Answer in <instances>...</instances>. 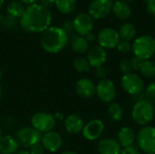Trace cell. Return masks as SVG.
Masks as SVG:
<instances>
[{
  "label": "cell",
  "instance_id": "8",
  "mask_svg": "<svg viewBox=\"0 0 155 154\" xmlns=\"http://www.w3.org/2000/svg\"><path fill=\"white\" fill-rule=\"evenodd\" d=\"M31 124L34 129L39 133H47L53 131L55 125L54 116L48 113L38 112L31 118Z\"/></svg>",
  "mask_w": 155,
  "mask_h": 154
},
{
  "label": "cell",
  "instance_id": "34",
  "mask_svg": "<svg viewBox=\"0 0 155 154\" xmlns=\"http://www.w3.org/2000/svg\"><path fill=\"white\" fill-rule=\"evenodd\" d=\"M45 149L44 148L43 144L41 143H36L35 145L32 146L30 148V154H45Z\"/></svg>",
  "mask_w": 155,
  "mask_h": 154
},
{
  "label": "cell",
  "instance_id": "39",
  "mask_svg": "<svg viewBox=\"0 0 155 154\" xmlns=\"http://www.w3.org/2000/svg\"><path fill=\"white\" fill-rule=\"evenodd\" d=\"M85 38H86V40H87L88 42H93V41H94V39H95V35H94V34L90 33V34H88L85 36Z\"/></svg>",
  "mask_w": 155,
  "mask_h": 154
},
{
  "label": "cell",
  "instance_id": "3",
  "mask_svg": "<svg viewBox=\"0 0 155 154\" xmlns=\"http://www.w3.org/2000/svg\"><path fill=\"white\" fill-rule=\"evenodd\" d=\"M155 108L153 103L146 99L136 102L132 110V118L134 123L141 126H146L154 118Z\"/></svg>",
  "mask_w": 155,
  "mask_h": 154
},
{
  "label": "cell",
  "instance_id": "30",
  "mask_svg": "<svg viewBox=\"0 0 155 154\" xmlns=\"http://www.w3.org/2000/svg\"><path fill=\"white\" fill-rule=\"evenodd\" d=\"M119 69L122 73H124V74H128V73H131L132 70H133V67H132V63H131V60L125 58V59H123L120 63H119Z\"/></svg>",
  "mask_w": 155,
  "mask_h": 154
},
{
  "label": "cell",
  "instance_id": "29",
  "mask_svg": "<svg viewBox=\"0 0 155 154\" xmlns=\"http://www.w3.org/2000/svg\"><path fill=\"white\" fill-rule=\"evenodd\" d=\"M145 99L152 103H155V82L150 84L146 89H145V93H144Z\"/></svg>",
  "mask_w": 155,
  "mask_h": 154
},
{
  "label": "cell",
  "instance_id": "40",
  "mask_svg": "<svg viewBox=\"0 0 155 154\" xmlns=\"http://www.w3.org/2000/svg\"><path fill=\"white\" fill-rule=\"evenodd\" d=\"M22 4H26L28 5H33V4H35L37 2V0H19Z\"/></svg>",
  "mask_w": 155,
  "mask_h": 154
},
{
  "label": "cell",
  "instance_id": "4",
  "mask_svg": "<svg viewBox=\"0 0 155 154\" xmlns=\"http://www.w3.org/2000/svg\"><path fill=\"white\" fill-rule=\"evenodd\" d=\"M134 56L142 60H149L155 54V38L151 35H141L137 37L132 46Z\"/></svg>",
  "mask_w": 155,
  "mask_h": 154
},
{
  "label": "cell",
  "instance_id": "31",
  "mask_svg": "<svg viewBox=\"0 0 155 154\" xmlns=\"http://www.w3.org/2000/svg\"><path fill=\"white\" fill-rule=\"evenodd\" d=\"M117 49L119 52L123 53V54H127L132 50V46L129 44V42L126 41H121L118 45H117Z\"/></svg>",
  "mask_w": 155,
  "mask_h": 154
},
{
  "label": "cell",
  "instance_id": "49",
  "mask_svg": "<svg viewBox=\"0 0 155 154\" xmlns=\"http://www.w3.org/2000/svg\"><path fill=\"white\" fill-rule=\"evenodd\" d=\"M150 154H155V153H150Z\"/></svg>",
  "mask_w": 155,
  "mask_h": 154
},
{
  "label": "cell",
  "instance_id": "46",
  "mask_svg": "<svg viewBox=\"0 0 155 154\" xmlns=\"http://www.w3.org/2000/svg\"><path fill=\"white\" fill-rule=\"evenodd\" d=\"M1 77H2V71H1V69H0V79H1Z\"/></svg>",
  "mask_w": 155,
  "mask_h": 154
},
{
  "label": "cell",
  "instance_id": "38",
  "mask_svg": "<svg viewBox=\"0 0 155 154\" xmlns=\"http://www.w3.org/2000/svg\"><path fill=\"white\" fill-rule=\"evenodd\" d=\"M41 4L43 6L46 7V8H49L50 6L54 5L55 4V0H40Z\"/></svg>",
  "mask_w": 155,
  "mask_h": 154
},
{
  "label": "cell",
  "instance_id": "36",
  "mask_svg": "<svg viewBox=\"0 0 155 154\" xmlns=\"http://www.w3.org/2000/svg\"><path fill=\"white\" fill-rule=\"evenodd\" d=\"M120 154H140V152L137 150V148L133 145V146H129V147H125L122 149Z\"/></svg>",
  "mask_w": 155,
  "mask_h": 154
},
{
  "label": "cell",
  "instance_id": "44",
  "mask_svg": "<svg viewBox=\"0 0 155 154\" xmlns=\"http://www.w3.org/2000/svg\"><path fill=\"white\" fill-rule=\"evenodd\" d=\"M4 2H5V0H0V8L3 6V5H4Z\"/></svg>",
  "mask_w": 155,
  "mask_h": 154
},
{
  "label": "cell",
  "instance_id": "20",
  "mask_svg": "<svg viewBox=\"0 0 155 154\" xmlns=\"http://www.w3.org/2000/svg\"><path fill=\"white\" fill-rule=\"evenodd\" d=\"M18 143L16 140L10 135L0 136V153L15 154L18 150Z\"/></svg>",
  "mask_w": 155,
  "mask_h": 154
},
{
  "label": "cell",
  "instance_id": "13",
  "mask_svg": "<svg viewBox=\"0 0 155 154\" xmlns=\"http://www.w3.org/2000/svg\"><path fill=\"white\" fill-rule=\"evenodd\" d=\"M41 143L43 144L44 148L51 152H55L60 148L62 147L63 144V139L62 136L54 132V131H50L45 133L41 139Z\"/></svg>",
  "mask_w": 155,
  "mask_h": 154
},
{
  "label": "cell",
  "instance_id": "26",
  "mask_svg": "<svg viewBox=\"0 0 155 154\" xmlns=\"http://www.w3.org/2000/svg\"><path fill=\"white\" fill-rule=\"evenodd\" d=\"M124 109L123 107L117 103H112L108 108V114L109 117L114 121V122H119L123 119L124 117Z\"/></svg>",
  "mask_w": 155,
  "mask_h": 154
},
{
  "label": "cell",
  "instance_id": "16",
  "mask_svg": "<svg viewBox=\"0 0 155 154\" xmlns=\"http://www.w3.org/2000/svg\"><path fill=\"white\" fill-rule=\"evenodd\" d=\"M75 90L78 95L85 99H90L95 94V85L94 82L88 78L80 79L76 83Z\"/></svg>",
  "mask_w": 155,
  "mask_h": 154
},
{
  "label": "cell",
  "instance_id": "27",
  "mask_svg": "<svg viewBox=\"0 0 155 154\" xmlns=\"http://www.w3.org/2000/svg\"><path fill=\"white\" fill-rule=\"evenodd\" d=\"M140 71L144 77L153 78L155 76V63L151 60L143 61Z\"/></svg>",
  "mask_w": 155,
  "mask_h": 154
},
{
  "label": "cell",
  "instance_id": "7",
  "mask_svg": "<svg viewBox=\"0 0 155 154\" xmlns=\"http://www.w3.org/2000/svg\"><path fill=\"white\" fill-rule=\"evenodd\" d=\"M121 84L123 89L132 96L143 93V91L144 89V84L143 79L137 74L132 72L125 74L122 76Z\"/></svg>",
  "mask_w": 155,
  "mask_h": 154
},
{
  "label": "cell",
  "instance_id": "17",
  "mask_svg": "<svg viewBox=\"0 0 155 154\" xmlns=\"http://www.w3.org/2000/svg\"><path fill=\"white\" fill-rule=\"evenodd\" d=\"M84 127L83 118L77 114H70L64 119V128L69 133L77 134L82 133Z\"/></svg>",
  "mask_w": 155,
  "mask_h": 154
},
{
  "label": "cell",
  "instance_id": "5",
  "mask_svg": "<svg viewBox=\"0 0 155 154\" xmlns=\"http://www.w3.org/2000/svg\"><path fill=\"white\" fill-rule=\"evenodd\" d=\"M136 141L139 148L143 152L155 153V127L143 126L138 132Z\"/></svg>",
  "mask_w": 155,
  "mask_h": 154
},
{
  "label": "cell",
  "instance_id": "21",
  "mask_svg": "<svg viewBox=\"0 0 155 154\" xmlns=\"http://www.w3.org/2000/svg\"><path fill=\"white\" fill-rule=\"evenodd\" d=\"M113 12L117 19L121 21L127 20L132 13L131 7L124 1H116L113 5Z\"/></svg>",
  "mask_w": 155,
  "mask_h": 154
},
{
  "label": "cell",
  "instance_id": "32",
  "mask_svg": "<svg viewBox=\"0 0 155 154\" xmlns=\"http://www.w3.org/2000/svg\"><path fill=\"white\" fill-rule=\"evenodd\" d=\"M1 22L5 27H13L14 25H15V18L10 16V15H5L1 16Z\"/></svg>",
  "mask_w": 155,
  "mask_h": 154
},
{
  "label": "cell",
  "instance_id": "41",
  "mask_svg": "<svg viewBox=\"0 0 155 154\" xmlns=\"http://www.w3.org/2000/svg\"><path fill=\"white\" fill-rule=\"evenodd\" d=\"M63 114L62 113H55V115H54V119L56 120V119H58V120H62L63 119Z\"/></svg>",
  "mask_w": 155,
  "mask_h": 154
},
{
  "label": "cell",
  "instance_id": "28",
  "mask_svg": "<svg viewBox=\"0 0 155 154\" xmlns=\"http://www.w3.org/2000/svg\"><path fill=\"white\" fill-rule=\"evenodd\" d=\"M74 68L79 72V73H84V72H88L90 70V64L89 62L87 61L86 58L83 56H78L74 60L73 63Z\"/></svg>",
  "mask_w": 155,
  "mask_h": 154
},
{
  "label": "cell",
  "instance_id": "19",
  "mask_svg": "<svg viewBox=\"0 0 155 154\" xmlns=\"http://www.w3.org/2000/svg\"><path fill=\"white\" fill-rule=\"evenodd\" d=\"M117 139H118L117 141L119 142L120 145L123 146L124 148H125V147L134 145V143L136 140V136H135V133H134V131L133 130V128H131L129 126H124L119 130Z\"/></svg>",
  "mask_w": 155,
  "mask_h": 154
},
{
  "label": "cell",
  "instance_id": "33",
  "mask_svg": "<svg viewBox=\"0 0 155 154\" xmlns=\"http://www.w3.org/2000/svg\"><path fill=\"white\" fill-rule=\"evenodd\" d=\"M131 63H132V67H133V70L134 71H140L141 70V67L143 65V60H142L141 58L139 57H133L131 59Z\"/></svg>",
  "mask_w": 155,
  "mask_h": 154
},
{
  "label": "cell",
  "instance_id": "24",
  "mask_svg": "<svg viewBox=\"0 0 155 154\" xmlns=\"http://www.w3.org/2000/svg\"><path fill=\"white\" fill-rule=\"evenodd\" d=\"M25 7L20 1H12L7 5L6 10L10 16L14 18H21L25 12Z\"/></svg>",
  "mask_w": 155,
  "mask_h": 154
},
{
  "label": "cell",
  "instance_id": "2",
  "mask_svg": "<svg viewBox=\"0 0 155 154\" xmlns=\"http://www.w3.org/2000/svg\"><path fill=\"white\" fill-rule=\"evenodd\" d=\"M69 40L67 33L60 26H50L41 36L42 48L49 54L61 52L67 44Z\"/></svg>",
  "mask_w": 155,
  "mask_h": 154
},
{
  "label": "cell",
  "instance_id": "9",
  "mask_svg": "<svg viewBox=\"0 0 155 154\" xmlns=\"http://www.w3.org/2000/svg\"><path fill=\"white\" fill-rule=\"evenodd\" d=\"M95 94L98 98L105 103H112L116 96V87L110 79H102L95 85Z\"/></svg>",
  "mask_w": 155,
  "mask_h": 154
},
{
  "label": "cell",
  "instance_id": "25",
  "mask_svg": "<svg viewBox=\"0 0 155 154\" xmlns=\"http://www.w3.org/2000/svg\"><path fill=\"white\" fill-rule=\"evenodd\" d=\"M55 6L62 14L72 13L76 5V0H55Z\"/></svg>",
  "mask_w": 155,
  "mask_h": 154
},
{
  "label": "cell",
  "instance_id": "6",
  "mask_svg": "<svg viewBox=\"0 0 155 154\" xmlns=\"http://www.w3.org/2000/svg\"><path fill=\"white\" fill-rule=\"evenodd\" d=\"M15 139L18 145L24 148H31L36 143H41L42 135L41 133L33 127H22L16 132Z\"/></svg>",
  "mask_w": 155,
  "mask_h": 154
},
{
  "label": "cell",
  "instance_id": "45",
  "mask_svg": "<svg viewBox=\"0 0 155 154\" xmlns=\"http://www.w3.org/2000/svg\"><path fill=\"white\" fill-rule=\"evenodd\" d=\"M1 96H2V88L0 86V98H1Z\"/></svg>",
  "mask_w": 155,
  "mask_h": 154
},
{
  "label": "cell",
  "instance_id": "15",
  "mask_svg": "<svg viewBox=\"0 0 155 154\" xmlns=\"http://www.w3.org/2000/svg\"><path fill=\"white\" fill-rule=\"evenodd\" d=\"M104 130V124L101 120L95 119L92 120L86 124H84L83 130L84 137L88 141H95L98 139Z\"/></svg>",
  "mask_w": 155,
  "mask_h": 154
},
{
  "label": "cell",
  "instance_id": "22",
  "mask_svg": "<svg viewBox=\"0 0 155 154\" xmlns=\"http://www.w3.org/2000/svg\"><path fill=\"white\" fill-rule=\"evenodd\" d=\"M118 34L120 38L123 39V41L129 42L135 37L136 28L132 23H125L120 27Z\"/></svg>",
  "mask_w": 155,
  "mask_h": 154
},
{
  "label": "cell",
  "instance_id": "35",
  "mask_svg": "<svg viewBox=\"0 0 155 154\" xmlns=\"http://www.w3.org/2000/svg\"><path fill=\"white\" fill-rule=\"evenodd\" d=\"M62 28L67 33V34H72V33L74 31V24H73V22H71V21H65V22L63 24Z\"/></svg>",
  "mask_w": 155,
  "mask_h": 154
},
{
  "label": "cell",
  "instance_id": "37",
  "mask_svg": "<svg viewBox=\"0 0 155 154\" xmlns=\"http://www.w3.org/2000/svg\"><path fill=\"white\" fill-rule=\"evenodd\" d=\"M94 73H95V76L98 77V78H100L101 80H102V79H105V76H106V70H105L103 66L95 68V72H94Z\"/></svg>",
  "mask_w": 155,
  "mask_h": 154
},
{
  "label": "cell",
  "instance_id": "10",
  "mask_svg": "<svg viewBox=\"0 0 155 154\" xmlns=\"http://www.w3.org/2000/svg\"><path fill=\"white\" fill-rule=\"evenodd\" d=\"M99 45L104 49H113L117 47L120 43V36L117 31L113 28L106 27L103 28L97 36Z\"/></svg>",
  "mask_w": 155,
  "mask_h": 154
},
{
  "label": "cell",
  "instance_id": "43",
  "mask_svg": "<svg viewBox=\"0 0 155 154\" xmlns=\"http://www.w3.org/2000/svg\"><path fill=\"white\" fill-rule=\"evenodd\" d=\"M61 154H78L77 152H63Z\"/></svg>",
  "mask_w": 155,
  "mask_h": 154
},
{
  "label": "cell",
  "instance_id": "18",
  "mask_svg": "<svg viewBox=\"0 0 155 154\" xmlns=\"http://www.w3.org/2000/svg\"><path fill=\"white\" fill-rule=\"evenodd\" d=\"M122 146L115 139L106 138L99 142L98 152L100 154H120Z\"/></svg>",
  "mask_w": 155,
  "mask_h": 154
},
{
  "label": "cell",
  "instance_id": "1",
  "mask_svg": "<svg viewBox=\"0 0 155 154\" xmlns=\"http://www.w3.org/2000/svg\"><path fill=\"white\" fill-rule=\"evenodd\" d=\"M52 14L50 10L40 4L28 5L20 18L21 26L31 33H43L50 27Z\"/></svg>",
  "mask_w": 155,
  "mask_h": 154
},
{
  "label": "cell",
  "instance_id": "11",
  "mask_svg": "<svg viewBox=\"0 0 155 154\" xmlns=\"http://www.w3.org/2000/svg\"><path fill=\"white\" fill-rule=\"evenodd\" d=\"M113 8L111 0H93L88 7L89 15L94 19H103L107 16Z\"/></svg>",
  "mask_w": 155,
  "mask_h": 154
},
{
  "label": "cell",
  "instance_id": "23",
  "mask_svg": "<svg viewBox=\"0 0 155 154\" xmlns=\"http://www.w3.org/2000/svg\"><path fill=\"white\" fill-rule=\"evenodd\" d=\"M89 42L84 36H74L72 42V48L77 54H84L88 50Z\"/></svg>",
  "mask_w": 155,
  "mask_h": 154
},
{
  "label": "cell",
  "instance_id": "48",
  "mask_svg": "<svg viewBox=\"0 0 155 154\" xmlns=\"http://www.w3.org/2000/svg\"><path fill=\"white\" fill-rule=\"evenodd\" d=\"M0 136H1V128H0Z\"/></svg>",
  "mask_w": 155,
  "mask_h": 154
},
{
  "label": "cell",
  "instance_id": "14",
  "mask_svg": "<svg viewBox=\"0 0 155 154\" xmlns=\"http://www.w3.org/2000/svg\"><path fill=\"white\" fill-rule=\"evenodd\" d=\"M107 54L104 48L98 45L92 46L87 53V61L89 62L90 66H93L94 68L101 67L104 65V64L106 62Z\"/></svg>",
  "mask_w": 155,
  "mask_h": 154
},
{
  "label": "cell",
  "instance_id": "42",
  "mask_svg": "<svg viewBox=\"0 0 155 154\" xmlns=\"http://www.w3.org/2000/svg\"><path fill=\"white\" fill-rule=\"evenodd\" d=\"M15 154H30V152H27V151H17L16 152Z\"/></svg>",
  "mask_w": 155,
  "mask_h": 154
},
{
  "label": "cell",
  "instance_id": "47",
  "mask_svg": "<svg viewBox=\"0 0 155 154\" xmlns=\"http://www.w3.org/2000/svg\"><path fill=\"white\" fill-rule=\"evenodd\" d=\"M124 1H127V2H129V1H133V0H124Z\"/></svg>",
  "mask_w": 155,
  "mask_h": 154
},
{
  "label": "cell",
  "instance_id": "12",
  "mask_svg": "<svg viewBox=\"0 0 155 154\" xmlns=\"http://www.w3.org/2000/svg\"><path fill=\"white\" fill-rule=\"evenodd\" d=\"M74 29L77 34L80 36H86L88 34L92 33L94 27V21L93 18L89 15V14L81 13L77 15L74 21Z\"/></svg>",
  "mask_w": 155,
  "mask_h": 154
}]
</instances>
